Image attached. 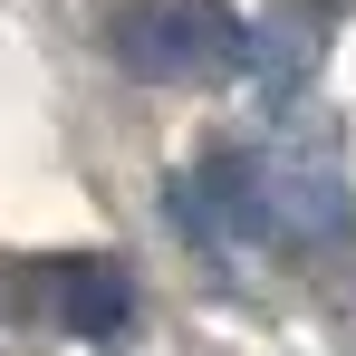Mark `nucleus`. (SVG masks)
Masks as SVG:
<instances>
[{
    "label": "nucleus",
    "instance_id": "obj_1",
    "mask_svg": "<svg viewBox=\"0 0 356 356\" xmlns=\"http://www.w3.org/2000/svg\"><path fill=\"white\" fill-rule=\"evenodd\" d=\"M116 58L154 87H202L250 67V19L232 0H125L116 10Z\"/></svg>",
    "mask_w": 356,
    "mask_h": 356
},
{
    "label": "nucleus",
    "instance_id": "obj_2",
    "mask_svg": "<svg viewBox=\"0 0 356 356\" xmlns=\"http://www.w3.org/2000/svg\"><path fill=\"white\" fill-rule=\"evenodd\" d=\"M39 289H49V318L87 347H135V280L97 250H67V260H39Z\"/></svg>",
    "mask_w": 356,
    "mask_h": 356
},
{
    "label": "nucleus",
    "instance_id": "obj_3",
    "mask_svg": "<svg viewBox=\"0 0 356 356\" xmlns=\"http://www.w3.org/2000/svg\"><path fill=\"white\" fill-rule=\"evenodd\" d=\"M318 49H327V0H280L260 19V39H250V58L270 67V87H298L318 67Z\"/></svg>",
    "mask_w": 356,
    "mask_h": 356
}]
</instances>
